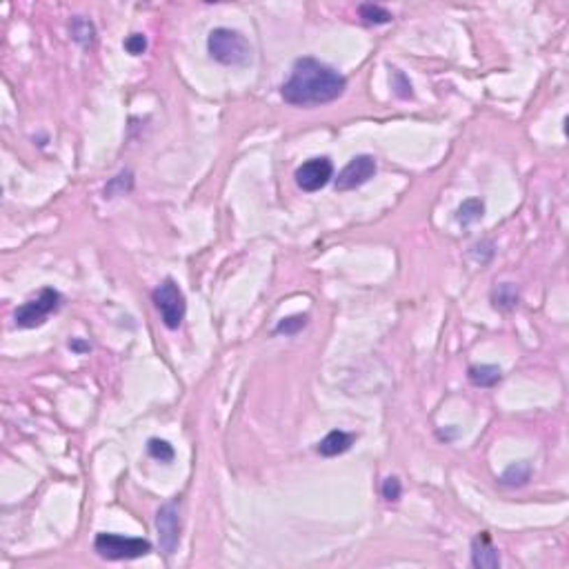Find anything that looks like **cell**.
I'll list each match as a JSON object with an SVG mask.
<instances>
[{
    "label": "cell",
    "mask_w": 569,
    "mask_h": 569,
    "mask_svg": "<svg viewBox=\"0 0 569 569\" xmlns=\"http://www.w3.org/2000/svg\"><path fill=\"white\" fill-rule=\"evenodd\" d=\"M401 496H403L401 480H398L396 476H390L383 482V498L387 503H398V501H401Z\"/></svg>",
    "instance_id": "obj_20"
},
{
    "label": "cell",
    "mask_w": 569,
    "mask_h": 569,
    "mask_svg": "<svg viewBox=\"0 0 569 569\" xmlns=\"http://www.w3.org/2000/svg\"><path fill=\"white\" fill-rule=\"evenodd\" d=\"M334 176V165L332 161L327 158V156H320V158H309L307 163H302L298 169H296V185L302 189V191H318L323 189L327 183L332 180Z\"/></svg>",
    "instance_id": "obj_7"
},
{
    "label": "cell",
    "mask_w": 569,
    "mask_h": 569,
    "mask_svg": "<svg viewBox=\"0 0 569 569\" xmlns=\"http://www.w3.org/2000/svg\"><path fill=\"white\" fill-rule=\"evenodd\" d=\"M347 89V78L316 58H298L292 76L281 87L283 101L294 107H313L338 101Z\"/></svg>",
    "instance_id": "obj_1"
},
{
    "label": "cell",
    "mask_w": 569,
    "mask_h": 569,
    "mask_svg": "<svg viewBox=\"0 0 569 569\" xmlns=\"http://www.w3.org/2000/svg\"><path fill=\"white\" fill-rule=\"evenodd\" d=\"M492 302H494L496 309L510 311V309H514L518 305V289L512 283H503V285H498V287L494 289Z\"/></svg>",
    "instance_id": "obj_13"
},
{
    "label": "cell",
    "mask_w": 569,
    "mask_h": 569,
    "mask_svg": "<svg viewBox=\"0 0 569 569\" xmlns=\"http://www.w3.org/2000/svg\"><path fill=\"white\" fill-rule=\"evenodd\" d=\"M358 16L365 25H387V22L394 20V14L390 9H385L383 5H374V3H365L358 7Z\"/></svg>",
    "instance_id": "obj_12"
},
{
    "label": "cell",
    "mask_w": 569,
    "mask_h": 569,
    "mask_svg": "<svg viewBox=\"0 0 569 569\" xmlns=\"http://www.w3.org/2000/svg\"><path fill=\"white\" fill-rule=\"evenodd\" d=\"M152 300L156 309L161 313V320L167 330H178L185 320V311H187V302L185 296L180 292V287L176 285L174 278H165V281L154 289Z\"/></svg>",
    "instance_id": "obj_3"
},
{
    "label": "cell",
    "mask_w": 569,
    "mask_h": 569,
    "mask_svg": "<svg viewBox=\"0 0 569 569\" xmlns=\"http://www.w3.org/2000/svg\"><path fill=\"white\" fill-rule=\"evenodd\" d=\"M207 50L214 60H218L221 65H245L251 58V47L247 38L236 29H227V27H218L212 29L209 38H207Z\"/></svg>",
    "instance_id": "obj_2"
},
{
    "label": "cell",
    "mask_w": 569,
    "mask_h": 569,
    "mask_svg": "<svg viewBox=\"0 0 569 569\" xmlns=\"http://www.w3.org/2000/svg\"><path fill=\"white\" fill-rule=\"evenodd\" d=\"M531 476V465L529 463H516L505 469L501 476V485L505 487H523Z\"/></svg>",
    "instance_id": "obj_14"
},
{
    "label": "cell",
    "mask_w": 569,
    "mask_h": 569,
    "mask_svg": "<svg viewBox=\"0 0 569 569\" xmlns=\"http://www.w3.org/2000/svg\"><path fill=\"white\" fill-rule=\"evenodd\" d=\"M156 529H158V540L161 549L165 554H174L180 542V514H178V503H165L158 514H156Z\"/></svg>",
    "instance_id": "obj_8"
},
{
    "label": "cell",
    "mask_w": 569,
    "mask_h": 569,
    "mask_svg": "<svg viewBox=\"0 0 569 569\" xmlns=\"http://www.w3.org/2000/svg\"><path fill=\"white\" fill-rule=\"evenodd\" d=\"M147 452H149L152 458H156V461H161V463H172L174 456H176L174 447L169 445L167 441H163V438H152L147 443Z\"/></svg>",
    "instance_id": "obj_16"
},
{
    "label": "cell",
    "mask_w": 569,
    "mask_h": 569,
    "mask_svg": "<svg viewBox=\"0 0 569 569\" xmlns=\"http://www.w3.org/2000/svg\"><path fill=\"white\" fill-rule=\"evenodd\" d=\"M394 91L401 98H411V82L405 78L403 71H394Z\"/></svg>",
    "instance_id": "obj_22"
},
{
    "label": "cell",
    "mask_w": 569,
    "mask_h": 569,
    "mask_svg": "<svg viewBox=\"0 0 569 569\" xmlns=\"http://www.w3.org/2000/svg\"><path fill=\"white\" fill-rule=\"evenodd\" d=\"M69 347H71V349H76V352H89V345H82V343H78V341H71Z\"/></svg>",
    "instance_id": "obj_23"
},
{
    "label": "cell",
    "mask_w": 569,
    "mask_h": 569,
    "mask_svg": "<svg viewBox=\"0 0 569 569\" xmlns=\"http://www.w3.org/2000/svg\"><path fill=\"white\" fill-rule=\"evenodd\" d=\"M471 565L478 569H498L501 567V554L494 547L492 536L487 531H480V534L471 540Z\"/></svg>",
    "instance_id": "obj_9"
},
{
    "label": "cell",
    "mask_w": 569,
    "mask_h": 569,
    "mask_svg": "<svg viewBox=\"0 0 569 569\" xmlns=\"http://www.w3.org/2000/svg\"><path fill=\"white\" fill-rule=\"evenodd\" d=\"M354 441H356V434H349V431H343V429H334L318 443L316 452L320 456H325V458H334V456H341V454L349 452V447L354 445Z\"/></svg>",
    "instance_id": "obj_10"
},
{
    "label": "cell",
    "mask_w": 569,
    "mask_h": 569,
    "mask_svg": "<svg viewBox=\"0 0 569 569\" xmlns=\"http://www.w3.org/2000/svg\"><path fill=\"white\" fill-rule=\"evenodd\" d=\"M134 187V178H131V172H123L120 176H116L112 183L105 187V198H116L123 196L125 191H129Z\"/></svg>",
    "instance_id": "obj_17"
},
{
    "label": "cell",
    "mask_w": 569,
    "mask_h": 569,
    "mask_svg": "<svg viewBox=\"0 0 569 569\" xmlns=\"http://www.w3.org/2000/svg\"><path fill=\"white\" fill-rule=\"evenodd\" d=\"M467 378L474 387H482V390H489L496 387L503 380V371L496 365H471L467 369Z\"/></svg>",
    "instance_id": "obj_11"
},
{
    "label": "cell",
    "mask_w": 569,
    "mask_h": 569,
    "mask_svg": "<svg viewBox=\"0 0 569 569\" xmlns=\"http://www.w3.org/2000/svg\"><path fill=\"white\" fill-rule=\"evenodd\" d=\"M94 549L101 559L107 561H131L147 556L152 552V542L145 538H131L120 534H98L94 540Z\"/></svg>",
    "instance_id": "obj_4"
},
{
    "label": "cell",
    "mask_w": 569,
    "mask_h": 569,
    "mask_svg": "<svg viewBox=\"0 0 569 569\" xmlns=\"http://www.w3.org/2000/svg\"><path fill=\"white\" fill-rule=\"evenodd\" d=\"M482 212H485V205H482V200L478 198H469L465 200L461 207H458L456 212V218H458V223H461L463 227H469V225H474L478 223L480 218H482Z\"/></svg>",
    "instance_id": "obj_15"
},
{
    "label": "cell",
    "mask_w": 569,
    "mask_h": 569,
    "mask_svg": "<svg viewBox=\"0 0 569 569\" xmlns=\"http://www.w3.org/2000/svg\"><path fill=\"white\" fill-rule=\"evenodd\" d=\"M125 50L131 56H140L145 50H147V38H145L142 34H131L129 38L125 40Z\"/></svg>",
    "instance_id": "obj_21"
},
{
    "label": "cell",
    "mask_w": 569,
    "mask_h": 569,
    "mask_svg": "<svg viewBox=\"0 0 569 569\" xmlns=\"http://www.w3.org/2000/svg\"><path fill=\"white\" fill-rule=\"evenodd\" d=\"M71 34H74V40H78L80 45H91L94 43V25L89 20L76 18L74 25H71Z\"/></svg>",
    "instance_id": "obj_19"
},
{
    "label": "cell",
    "mask_w": 569,
    "mask_h": 569,
    "mask_svg": "<svg viewBox=\"0 0 569 569\" xmlns=\"http://www.w3.org/2000/svg\"><path fill=\"white\" fill-rule=\"evenodd\" d=\"M307 320H309V316L307 313H298V316H289V318H283L281 323L276 325V334H285V336H294V334H298L302 327L307 325Z\"/></svg>",
    "instance_id": "obj_18"
},
{
    "label": "cell",
    "mask_w": 569,
    "mask_h": 569,
    "mask_svg": "<svg viewBox=\"0 0 569 569\" xmlns=\"http://www.w3.org/2000/svg\"><path fill=\"white\" fill-rule=\"evenodd\" d=\"M376 158L369 154H360V156H354L352 161H349L343 169L341 174L336 178V191H349V189H356L360 185L369 183V180L376 176Z\"/></svg>",
    "instance_id": "obj_6"
},
{
    "label": "cell",
    "mask_w": 569,
    "mask_h": 569,
    "mask_svg": "<svg viewBox=\"0 0 569 569\" xmlns=\"http://www.w3.org/2000/svg\"><path fill=\"white\" fill-rule=\"evenodd\" d=\"M60 300L63 298H60L56 289H52V287L40 289L38 296L27 300L25 305H20L16 309V313H14L16 327H20V330H31V327L43 325L60 307Z\"/></svg>",
    "instance_id": "obj_5"
}]
</instances>
